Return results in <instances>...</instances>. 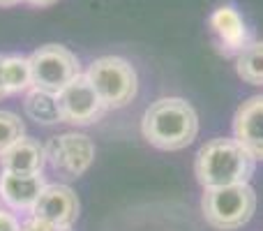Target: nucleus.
<instances>
[{
    "label": "nucleus",
    "mask_w": 263,
    "mask_h": 231,
    "mask_svg": "<svg viewBox=\"0 0 263 231\" xmlns=\"http://www.w3.org/2000/svg\"><path fill=\"white\" fill-rule=\"evenodd\" d=\"M141 134L159 150H182L199 134V116L182 97H162L145 109Z\"/></svg>",
    "instance_id": "obj_1"
},
{
    "label": "nucleus",
    "mask_w": 263,
    "mask_h": 231,
    "mask_svg": "<svg viewBox=\"0 0 263 231\" xmlns=\"http://www.w3.org/2000/svg\"><path fill=\"white\" fill-rule=\"evenodd\" d=\"M49 183L42 173H0V201L9 210L32 213L42 192Z\"/></svg>",
    "instance_id": "obj_9"
},
{
    "label": "nucleus",
    "mask_w": 263,
    "mask_h": 231,
    "mask_svg": "<svg viewBox=\"0 0 263 231\" xmlns=\"http://www.w3.org/2000/svg\"><path fill=\"white\" fill-rule=\"evenodd\" d=\"M0 231H21L18 218L7 208H0Z\"/></svg>",
    "instance_id": "obj_17"
},
{
    "label": "nucleus",
    "mask_w": 263,
    "mask_h": 231,
    "mask_svg": "<svg viewBox=\"0 0 263 231\" xmlns=\"http://www.w3.org/2000/svg\"><path fill=\"white\" fill-rule=\"evenodd\" d=\"M58 102L63 111V122H72V125L97 122L106 111V104L83 72L58 93Z\"/></svg>",
    "instance_id": "obj_7"
},
{
    "label": "nucleus",
    "mask_w": 263,
    "mask_h": 231,
    "mask_svg": "<svg viewBox=\"0 0 263 231\" xmlns=\"http://www.w3.org/2000/svg\"><path fill=\"white\" fill-rule=\"evenodd\" d=\"M256 159L236 139H213L196 153L194 173L203 190L245 185L254 176Z\"/></svg>",
    "instance_id": "obj_2"
},
{
    "label": "nucleus",
    "mask_w": 263,
    "mask_h": 231,
    "mask_svg": "<svg viewBox=\"0 0 263 231\" xmlns=\"http://www.w3.org/2000/svg\"><path fill=\"white\" fill-rule=\"evenodd\" d=\"M44 164V146L30 136H23L21 141H16L12 148H7L0 155V167L7 173H42Z\"/></svg>",
    "instance_id": "obj_12"
},
{
    "label": "nucleus",
    "mask_w": 263,
    "mask_h": 231,
    "mask_svg": "<svg viewBox=\"0 0 263 231\" xmlns=\"http://www.w3.org/2000/svg\"><path fill=\"white\" fill-rule=\"evenodd\" d=\"M236 72L245 83L263 86V42H250L236 56Z\"/></svg>",
    "instance_id": "obj_15"
},
{
    "label": "nucleus",
    "mask_w": 263,
    "mask_h": 231,
    "mask_svg": "<svg viewBox=\"0 0 263 231\" xmlns=\"http://www.w3.org/2000/svg\"><path fill=\"white\" fill-rule=\"evenodd\" d=\"M21 231H72V229H58V227H51V224L42 222V220L32 218L26 220V222H21Z\"/></svg>",
    "instance_id": "obj_18"
},
{
    "label": "nucleus",
    "mask_w": 263,
    "mask_h": 231,
    "mask_svg": "<svg viewBox=\"0 0 263 231\" xmlns=\"http://www.w3.org/2000/svg\"><path fill=\"white\" fill-rule=\"evenodd\" d=\"M18 3H23V0H0V7H14Z\"/></svg>",
    "instance_id": "obj_21"
},
{
    "label": "nucleus",
    "mask_w": 263,
    "mask_h": 231,
    "mask_svg": "<svg viewBox=\"0 0 263 231\" xmlns=\"http://www.w3.org/2000/svg\"><path fill=\"white\" fill-rule=\"evenodd\" d=\"M201 208L210 227L219 231H236L252 220L256 210V194L250 183L203 190Z\"/></svg>",
    "instance_id": "obj_3"
},
{
    "label": "nucleus",
    "mask_w": 263,
    "mask_h": 231,
    "mask_svg": "<svg viewBox=\"0 0 263 231\" xmlns=\"http://www.w3.org/2000/svg\"><path fill=\"white\" fill-rule=\"evenodd\" d=\"M7 97V91H5V83H3V56H0V100Z\"/></svg>",
    "instance_id": "obj_20"
},
{
    "label": "nucleus",
    "mask_w": 263,
    "mask_h": 231,
    "mask_svg": "<svg viewBox=\"0 0 263 231\" xmlns=\"http://www.w3.org/2000/svg\"><path fill=\"white\" fill-rule=\"evenodd\" d=\"M23 3H30V5H35V7H49V5L58 3V0H23Z\"/></svg>",
    "instance_id": "obj_19"
},
{
    "label": "nucleus",
    "mask_w": 263,
    "mask_h": 231,
    "mask_svg": "<svg viewBox=\"0 0 263 231\" xmlns=\"http://www.w3.org/2000/svg\"><path fill=\"white\" fill-rule=\"evenodd\" d=\"M26 136V125L14 111H0V155Z\"/></svg>",
    "instance_id": "obj_16"
},
{
    "label": "nucleus",
    "mask_w": 263,
    "mask_h": 231,
    "mask_svg": "<svg viewBox=\"0 0 263 231\" xmlns=\"http://www.w3.org/2000/svg\"><path fill=\"white\" fill-rule=\"evenodd\" d=\"M30 215L37 220H42V222L51 224V227L72 229L74 222H77V218H79L77 192H74L69 185H63V183L46 185Z\"/></svg>",
    "instance_id": "obj_8"
},
{
    "label": "nucleus",
    "mask_w": 263,
    "mask_h": 231,
    "mask_svg": "<svg viewBox=\"0 0 263 231\" xmlns=\"http://www.w3.org/2000/svg\"><path fill=\"white\" fill-rule=\"evenodd\" d=\"M210 30H213L224 56H238L250 44V30H247L240 12L231 5H222L210 14Z\"/></svg>",
    "instance_id": "obj_11"
},
{
    "label": "nucleus",
    "mask_w": 263,
    "mask_h": 231,
    "mask_svg": "<svg viewBox=\"0 0 263 231\" xmlns=\"http://www.w3.org/2000/svg\"><path fill=\"white\" fill-rule=\"evenodd\" d=\"M44 153L46 164L55 173L74 181L90 169L92 159H95V146H92L90 136L81 134V132H65V134L49 139V144L44 146Z\"/></svg>",
    "instance_id": "obj_6"
},
{
    "label": "nucleus",
    "mask_w": 263,
    "mask_h": 231,
    "mask_svg": "<svg viewBox=\"0 0 263 231\" xmlns=\"http://www.w3.org/2000/svg\"><path fill=\"white\" fill-rule=\"evenodd\" d=\"M88 81L102 97L106 109H123L136 97L139 91V77L125 58L118 56H104L90 63L86 72Z\"/></svg>",
    "instance_id": "obj_4"
},
{
    "label": "nucleus",
    "mask_w": 263,
    "mask_h": 231,
    "mask_svg": "<svg viewBox=\"0 0 263 231\" xmlns=\"http://www.w3.org/2000/svg\"><path fill=\"white\" fill-rule=\"evenodd\" d=\"M30 69H32V88L49 91L58 95L72 79L81 74L77 54L63 44H44L35 49L30 56Z\"/></svg>",
    "instance_id": "obj_5"
},
{
    "label": "nucleus",
    "mask_w": 263,
    "mask_h": 231,
    "mask_svg": "<svg viewBox=\"0 0 263 231\" xmlns=\"http://www.w3.org/2000/svg\"><path fill=\"white\" fill-rule=\"evenodd\" d=\"M3 83L7 95H21L32 88V69L28 56H3Z\"/></svg>",
    "instance_id": "obj_14"
},
{
    "label": "nucleus",
    "mask_w": 263,
    "mask_h": 231,
    "mask_svg": "<svg viewBox=\"0 0 263 231\" xmlns=\"http://www.w3.org/2000/svg\"><path fill=\"white\" fill-rule=\"evenodd\" d=\"M23 109L30 120L37 125H58L63 122V111H60V102L55 93L40 91V88H30L23 100Z\"/></svg>",
    "instance_id": "obj_13"
},
{
    "label": "nucleus",
    "mask_w": 263,
    "mask_h": 231,
    "mask_svg": "<svg viewBox=\"0 0 263 231\" xmlns=\"http://www.w3.org/2000/svg\"><path fill=\"white\" fill-rule=\"evenodd\" d=\"M233 139L254 159L263 162V95L242 102L233 118Z\"/></svg>",
    "instance_id": "obj_10"
}]
</instances>
